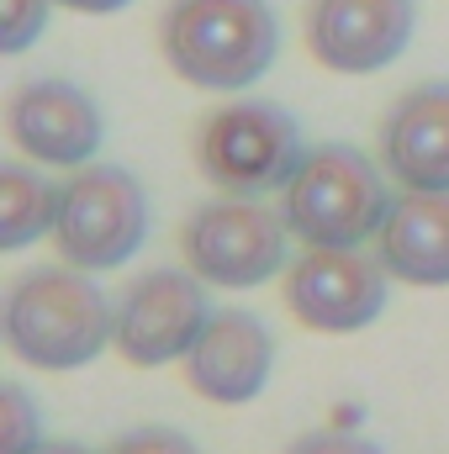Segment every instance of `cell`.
<instances>
[{"label":"cell","instance_id":"6da1fadb","mask_svg":"<svg viewBox=\"0 0 449 454\" xmlns=\"http://www.w3.org/2000/svg\"><path fill=\"white\" fill-rule=\"evenodd\" d=\"M5 348L32 370H85L116 339V307L75 264H43L11 280L0 307Z\"/></svg>","mask_w":449,"mask_h":454},{"label":"cell","instance_id":"7a4b0ae2","mask_svg":"<svg viewBox=\"0 0 449 454\" xmlns=\"http://www.w3.org/2000/svg\"><path fill=\"white\" fill-rule=\"evenodd\" d=\"M164 64L196 90H248L280 53V21L270 0H169L159 16Z\"/></svg>","mask_w":449,"mask_h":454},{"label":"cell","instance_id":"3957f363","mask_svg":"<svg viewBox=\"0 0 449 454\" xmlns=\"http://www.w3.org/2000/svg\"><path fill=\"white\" fill-rule=\"evenodd\" d=\"M386 180L391 175L354 143H318L280 191V217L307 248H365L397 207Z\"/></svg>","mask_w":449,"mask_h":454},{"label":"cell","instance_id":"277c9868","mask_svg":"<svg viewBox=\"0 0 449 454\" xmlns=\"http://www.w3.org/2000/svg\"><path fill=\"white\" fill-rule=\"evenodd\" d=\"M302 159V127L275 101H227L196 127V169L223 196H275L296 180Z\"/></svg>","mask_w":449,"mask_h":454},{"label":"cell","instance_id":"5b68a950","mask_svg":"<svg viewBox=\"0 0 449 454\" xmlns=\"http://www.w3.org/2000/svg\"><path fill=\"white\" fill-rule=\"evenodd\" d=\"M148 238V191L122 164H85L59 185L53 243L85 275L122 270Z\"/></svg>","mask_w":449,"mask_h":454},{"label":"cell","instance_id":"8992f818","mask_svg":"<svg viewBox=\"0 0 449 454\" xmlns=\"http://www.w3.org/2000/svg\"><path fill=\"white\" fill-rule=\"evenodd\" d=\"M286 248H291L286 217L275 207L243 201V196L201 201L180 227L185 270L223 291H248V286L286 275Z\"/></svg>","mask_w":449,"mask_h":454},{"label":"cell","instance_id":"52a82bcc","mask_svg":"<svg viewBox=\"0 0 449 454\" xmlns=\"http://www.w3.org/2000/svg\"><path fill=\"white\" fill-rule=\"evenodd\" d=\"M280 296L312 333H359L386 312L391 275L365 248H307L286 264Z\"/></svg>","mask_w":449,"mask_h":454},{"label":"cell","instance_id":"ba28073f","mask_svg":"<svg viewBox=\"0 0 449 454\" xmlns=\"http://www.w3.org/2000/svg\"><path fill=\"white\" fill-rule=\"evenodd\" d=\"M207 323H212L207 280H196L191 270H148L116 301L112 348L127 364L154 370V364L185 359L196 339L207 333Z\"/></svg>","mask_w":449,"mask_h":454},{"label":"cell","instance_id":"9c48e42d","mask_svg":"<svg viewBox=\"0 0 449 454\" xmlns=\"http://www.w3.org/2000/svg\"><path fill=\"white\" fill-rule=\"evenodd\" d=\"M5 132L27 159H37L48 169H85L101 153L106 121H101V106L85 85L48 74V80H21L11 90Z\"/></svg>","mask_w":449,"mask_h":454},{"label":"cell","instance_id":"30bf717a","mask_svg":"<svg viewBox=\"0 0 449 454\" xmlns=\"http://www.w3.org/2000/svg\"><path fill=\"white\" fill-rule=\"evenodd\" d=\"M418 5L413 0H312L307 5V48L334 74H375L397 64L413 43Z\"/></svg>","mask_w":449,"mask_h":454},{"label":"cell","instance_id":"8fae6325","mask_svg":"<svg viewBox=\"0 0 449 454\" xmlns=\"http://www.w3.org/2000/svg\"><path fill=\"white\" fill-rule=\"evenodd\" d=\"M270 370H275V333L254 312H243V307L212 312L207 333L185 354V380L212 407L254 402L270 386Z\"/></svg>","mask_w":449,"mask_h":454},{"label":"cell","instance_id":"7c38bea8","mask_svg":"<svg viewBox=\"0 0 449 454\" xmlns=\"http://www.w3.org/2000/svg\"><path fill=\"white\" fill-rule=\"evenodd\" d=\"M381 169L402 191H449V85H413L381 121Z\"/></svg>","mask_w":449,"mask_h":454},{"label":"cell","instance_id":"4fadbf2b","mask_svg":"<svg viewBox=\"0 0 449 454\" xmlns=\"http://www.w3.org/2000/svg\"><path fill=\"white\" fill-rule=\"evenodd\" d=\"M375 259L402 286H449V191H402L375 238Z\"/></svg>","mask_w":449,"mask_h":454},{"label":"cell","instance_id":"5bb4252c","mask_svg":"<svg viewBox=\"0 0 449 454\" xmlns=\"http://www.w3.org/2000/svg\"><path fill=\"white\" fill-rule=\"evenodd\" d=\"M53 223H59V185L27 164H5L0 169V248L16 254L37 243L43 232L53 238Z\"/></svg>","mask_w":449,"mask_h":454},{"label":"cell","instance_id":"9a60e30c","mask_svg":"<svg viewBox=\"0 0 449 454\" xmlns=\"http://www.w3.org/2000/svg\"><path fill=\"white\" fill-rule=\"evenodd\" d=\"M37 450H43V412L11 380V386H0V454H37Z\"/></svg>","mask_w":449,"mask_h":454},{"label":"cell","instance_id":"2e32d148","mask_svg":"<svg viewBox=\"0 0 449 454\" xmlns=\"http://www.w3.org/2000/svg\"><path fill=\"white\" fill-rule=\"evenodd\" d=\"M53 0H0V53H27L48 32Z\"/></svg>","mask_w":449,"mask_h":454},{"label":"cell","instance_id":"e0dca14e","mask_svg":"<svg viewBox=\"0 0 449 454\" xmlns=\"http://www.w3.org/2000/svg\"><path fill=\"white\" fill-rule=\"evenodd\" d=\"M106 454H201L196 450V439H185L180 428H132V434H122Z\"/></svg>","mask_w":449,"mask_h":454},{"label":"cell","instance_id":"ac0fdd59","mask_svg":"<svg viewBox=\"0 0 449 454\" xmlns=\"http://www.w3.org/2000/svg\"><path fill=\"white\" fill-rule=\"evenodd\" d=\"M286 454H381L370 439L349 434V428H318V434H302Z\"/></svg>","mask_w":449,"mask_h":454},{"label":"cell","instance_id":"d6986e66","mask_svg":"<svg viewBox=\"0 0 449 454\" xmlns=\"http://www.w3.org/2000/svg\"><path fill=\"white\" fill-rule=\"evenodd\" d=\"M53 5H64V11H80V16H112V11L132 5V0H53Z\"/></svg>","mask_w":449,"mask_h":454},{"label":"cell","instance_id":"ffe728a7","mask_svg":"<svg viewBox=\"0 0 449 454\" xmlns=\"http://www.w3.org/2000/svg\"><path fill=\"white\" fill-rule=\"evenodd\" d=\"M37 454H91L85 444H69V439H59V444H43Z\"/></svg>","mask_w":449,"mask_h":454}]
</instances>
